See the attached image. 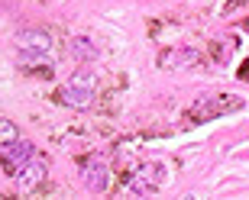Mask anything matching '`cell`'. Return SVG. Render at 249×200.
Wrapping results in <instances>:
<instances>
[{"mask_svg":"<svg viewBox=\"0 0 249 200\" xmlns=\"http://www.w3.org/2000/svg\"><path fill=\"white\" fill-rule=\"evenodd\" d=\"M94 91H97V78H94L91 71H78L58 87L55 100L65 103V107H88L91 97H94Z\"/></svg>","mask_w":249,"mask_h":200,"instance_id":"cell-1","label":"cell"},{"mask_svg":"<svg viewBox=\"0 0 249 200\" xmlns=\"http://www.w3.org/2000/svg\"><path fill=\"white\" fill-rule=\"evenodd\" d=\"M233 107H240V97H233V94H207V97H201L191 107V123L213 119V117H220V113H227Z\"/></svg>","mask_w":249,"mask_h":200,"instance_id":"cell-2","label":"cell"},{"mask_svg":"<svg viewBox=\"0 0 249 200\" xmlns=\"http://www.w3.org/2000/svg\"><path fill=\"white\" fill-rule=\"evenodd\" d=\"M159 181H162L159 165H139L136 171L126 178V191L136 194V197H152L159 191Z\"/></svg>","mask_w":249,"mask_h":200,"instance_id":"cell-3","label":"cell"},{"mask_svg":"<svg viewBox=\"0 0 249 200\" xmlns=\"http://www.w3.org/2000/svg\"><path fill=\"white\" fill-rule=\"evenodd\" d=\"M81 178L91 191H107V178H110V174H107V162L97 158V155L81 158Z\"/></svg>","mask_w":249,"mask_h":200,"instance_id":"cell-4","label":"cell"},{"mask_svg":"<svg viewBox=\"0 0 249 200\" xmlns=\"http://www.w3.org/2000/svg\"><path fill=\"white\" fill-rule=\"evenodd\" d=\"M33 155H36V146H33L29 139H17V142H13V146L3 152V162H0V165H3V168H7L13 178H17V171L29 162V158H33Z\"/></svg>","mask_w":249,"mask_h":200,"instance_id":"cell-5","label":"cell"},{"mask_svg":"<svg viewBox=\"0 0 249 200\" xmlns=\"http://www.w3.org/2000/svg\"><path fill=\"white\" fill-rule=\"evenodd\" d=\"M42 178H46V158L42 155H33L23 168L17 171V181H19V187H36V184H42Z\"/></svg>","mask_w":249,"mask_h":200,"instance_id":"cell-6","label":"cell"},{"mask_svg":"<svg viewBox=\"0 0 249 200\" xmlns=\"http://www.w3.org/2000/svg\"><path fill=\"white\" fill-rule=\"evenodd\" d=\"M201 62V55L194 52V49H175V52H165L162 58H159V65L162 68H168V71H175V68H191V65Z\"/></svg>","mask_w":249,"mask_h":200,"instance_id":"cell-7","label":"cell"},{"mask_svg":"<svg viewBox=\"0 0 249 200\" xmlns=\"http://www.w3.org/2000/svg\"><path fill=\"white\" fill-rule=\"evenodd\" d=\"M17 46L19 49H42V52H49L52 49V39H49V33H42V29H23L17 36Z\"/></svg>","mask_w":249,"mask_h":200,"instance_id":"cell-8","label":"cell"},{"mask_svg":"<svg viewBox=\"0 0 249 200\" xmlns=\"http://www.w3.org/2000/svg\"><path fill=\"white\" fill-rule=\"evenodd\" d=\"M68 52L74 55V58H81V62H91V58H97V46H94L91 39H84V36H78V39H71L68 42Z\"/></svg>","mask_w":249,"mask_h":200,"instance_id":"cell-9","label":"cell"},{"mask_svg":"<svg viewBox=\"0 0 249 200\" xmlns=\"http://www.w3.org/2000/svg\"><path fill=\"white\" fill-rule=\"evenodd\" d=\"M19 139V133H17V126L10 123V119H0V158H3V152H7L13 142Z\"/></svg>","mask_w":249,"mask_h":200,"instance_id":"cell-10","label":"cell"}]
</instances>
